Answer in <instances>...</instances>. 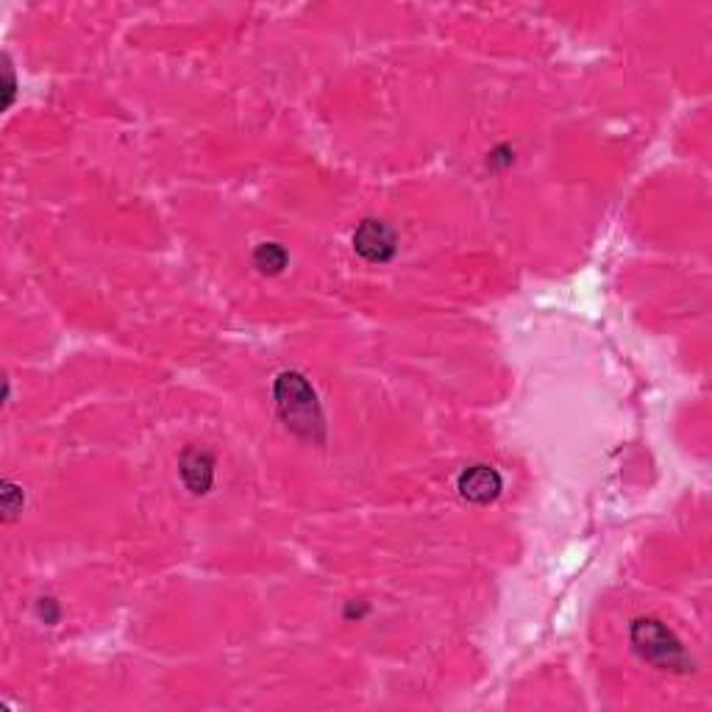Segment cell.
Wrapping results in <instances>:
<instances>
[{
	"mask_svg": "<svg viewBox=\"0 0 712 712\" xmlns=\"http://www.w3.org/2000/svg\"><path fill=\"white\" fill-rule=\"evenodd\" d=\"M274 398L281 420H284L290 432L306 440H323V409H320L318 395H315V390L304 376L295 373V370L281 373L274 384Z\"/></svg>",
	"mask_w": 712,
	"mask_h": 712,
	"instance_id": "obj_1",
	"label": "cell"
},
{
	"mask_svg": "<svg viewBox=\"0 0 712 712\" xmlns=\"http://www.w3.org/2000/svg\"><path fill=\"white\" fill-rule=\"evenodd\" d=\"M630 637L637 654L649 662V665L660 668V671H676V674H685V671L694 668V662L687 657L679 637L668 630L665 623L654 621V618H637V621L632 623Z\"/></svg>",
	"mask_w": 712,
	"mask_h": 712,
	"instance_id": "obj_2",
	"label": "cell"
},
{
	"mask_svg": "<svg viewBox=\"0 0 712 712\" xmlns=\"http://www.w3.org/2000/svg\"><path fill=\"white\" fill-rule=\"evenodd\" d=\"M354 251L368 262H390L398 251L395 231L384 220H363L354 231Z\"/></svg>",
	"mask_w": 712,
	"mask_h": 712,
	"instance_id": "obj_3",
	"label": "cell"
},
{
	"mask_svg": "<svg viewBox=\"0 0 712 712\" xmlns=\"http://www.w3.org/2000/svg\"><path fill=\"white\" fill-rule=\"evenodd\" d=\"M457 487L465 501L490 504L501 496L504 482L496 468H490V465H471V468H465L462 471Z\"/></svg>",
	"mask_w": 712,
	"mask_h": 712,
	"instance_id": "obj_4",
	"label": "cell"
},
{
	"mask_svg": "<svg viewBox=\"0 0 712 712\" xmlns=\"http://www.w3.org/2000/svg\"><path fill=\"white\" fill-rule=\"evenodd\" d=\"M178 473H181V482L187 484L190 493L206 496L212 490V482H215V459H212L209 452H204V448H190V452H185V457H181Z\"/></svg>",
	"mask_w": 712,
	"mask_h": 712,
	"instance_id": "obj_5",
	"label": "cell"
},
{
	"mask_svg": "<svg viewBox=\"0 0 712 712\" xmlns=\"http://www.w3.org/2000/svg\"><path fill=\"white\" fill-rule=\"evenodd\" d=\"M254 265L259 267L262 274H281L287 267V251L276 242H262L259 249L254 251Z\"/></svg>",
	"mask_w": 712,
	"mask_h": 712,
	"instance_id": "obj_6",
	"label": "cell"
}]
</instances>
